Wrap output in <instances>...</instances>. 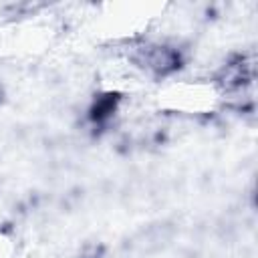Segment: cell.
<instances>
[{
  "mask_svg": "<svg viewBox=\"0 0 258 258\" xmlns=\"http://www.w3.org/2000/svg\"><path fill=\"white\" fill-rule=\"evenodd\" d=\"M131 58L137 67H141L153 77H167L173 71H177L181 64L179 50L167 44H159V42H147L135 48Z\"/></svg>",
  "mask_w": 258,
  "mask_h": 258,
  "instance_id": "cell-1",
  "label": "cell"
},
{
  "mask_svg": "<svg viewBox=\"0 0 258 258\" xmlns=\"http://www.w3.org/2000/svg\"><path fill=\"white\" fill-rule=\"evenodd\" d=\"M117 105H119V97L109 93V95H103V97H97L91 111H89V119L93 123H105L115 111H117Z\"/></svg>",
  "mask_w": 258,
  "mask_h": 258,
  "instance_id": "cell-2",
  "label": "cell"
}]
</instances>
